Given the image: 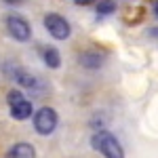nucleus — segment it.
Returning <instances> with one entry per match:
<instances>
[{"label": "nucleus", "mask_w": 158, "mask_h": 158, "mask_svg": "<svg viewBox=\"0 0 158 158\" xmlns=\"http://www.w3.org/2000/svg\"><path fill=\"white\" fill-rule=\"evenodd\" d=\"M91 146L106 158H124V150H122L120 141L110 131H95L91 137Z\"/></svg>", "instance_id": "f257e3e1"}, {"label": "nucleus", "mask_w": 158, "mask_h": 158, "mask_svg": "<svg viewBox=\"0 0 158 158\" xmlns=\"http://www.w3.org/2000/svg\"><path fill=\"white\" fill-rule=\"evenodd\" d=\"M6 101H9V108H11V116L15 120H25L34 114V108H32V101L25 97L21 91H9L6 95Z\"/></svg>", "instance_id": "f03ea898"}, {"label": "nucleus", "mask_w": 158, "mask_h": 158, "mask_svg": "<svg viewBox=\"0 0 158 158\" xmlns=\"http://www.w3.org/2000/svg\"><path fill=\"white\" fill-rule=\"evenodd\" d=\"M57 112L53 108H40L38 112H34V129L38 135H51L57 129Z\"/></svg>", "instance_id": "7ed1b4c3"}, {"label": "nucleus", "mask_w": 158, "mask_h": 158, "mask_svg": "<svg viewBox=\"0 0 158 158\" xmlns=\"http://www.w3.org/2000/svg\"><path fill=\"white\" fill-rule=\"evenodd\" d=\"M44 27H47V32H49L55 40H65V38H70V34H72L70 21H68L65 17L57 15V13L44 15Z\"/></svg>", "instance_id": "20e7f679"}, {"label": "nucleus", "mask_w": 158, "mask_h": 158, "mask_svg": "<svg viewBox=\"0 0 158 158\" xmlns=\"http://www.w3.org/2000/svg\"><path fill=\"white\" fill-rule=\"evenodd\" d=\"M6 30L19 42H25V40H30V36H32V25L21 15H9L6 17Z\"/></svg>", "instance_id": "39448f33"}, {"label": "nucleus", "mask_w": 158, "mask_h": 158, "mask_svg": "<svg viewBox=\"0 0 158 158\" xmlns=\"http://www.w3.org/2000/svg\"><path fill=\"white\" fill-rule=\"evenodd\" d=\"M11 80H17L21 86L30 89V91H36V93H40V91L44 89V85L40 82V78H38V76L25 72V70H21V68H15V72L11 74Z\"/></svg>", "instance_id": "423d86ee"}, {"label": "nucleus", "mask_w": 158, "mask_h": 158, "mask_svg": "<svg viewBox=\"0 0 158 158\" xmlns=\"http://www.w3.org/2000/svg\"><path fill=\"white\" fill-rule=\"evenodd\" d=\"M4 158H36V150H34L32 143H27V141H19V143H15L6 152Z\"/></svg>", "instance_id": "0eeeda50"}, {"label": "nucleus", "mask_w": 158, "mask_h": 158, "mask_svg": "<svg viewBox=\"0 0 158 158\" xmlns=\"http://www.w3.org/2000/svg\"><path fill=\"white\" fill-rule=\"evenodd\" d=\"M78 59H80V65L95 70V68H101V63H103V55H99L97 51H86V53H82Z\"/></svg>", "instance_id": "6e6552de"}, {"label": "nucleus", "mask_w": 158, "mask_h": 158, "mask_svg": "<svg viewBox=\"0 0 158 158\" xmlns=\"http://www.w3.org/2000/svg\"><path fill=\"white\" fill-rule=\"evenodd\" d=\"M44 63H47V68L51 70H57L61 65V55L57 49H47L44 51Z\"/></svg>", "instance_id": "1a4fd4ad"}, {"label": "nucleus", "mask_w": 158, "mask_h": 158, "mask_svg": "<svg viewBox=\"0 0 158 158\" xmlns=\"http://www.w3.org/2000/svg\"><path fill=\"white\" fill-rule=\"evenodd\" d=\"M114 11H116V2L114 0H101L97 4V13H101V15H110Z\"/></svg>", "instance_id": "9d476101"}, {"label": "nucleus", "mask_w": 158, "mask_h": 158, "mask_svg": "<svg viewBox=\"0 0 158 158\" xmlns=\"http://www.w3.org/2000/svg\"><path fill=\"white\" fill-rule=\"evenodd\" d=\"M4 2H6V4H13V6H15V4H21V2H25V0H4Z\"/></svg>", "instance_id": "9b49d317"}, {"label": "nucleus", "mask_w": 158, "mask_h": 158, "mask_svg": "<svg viewBox=\"0 0 158 158\" xmlns=\"http://www.w3.org/2000/svg\"><path fill=\"white\" fill-rule=\"evenodd\" d=\"M76 4H86V2H91V0H74Z\"/></svg>", "instance_id": "f8f14e48"}, {"label": "nucleus", "mask_w": 158, "mask_h": 158, "mask_svg": "<svg viewBox=\"0 0 158 158\" xmlns=\"http://www.w3.org/2000/svg\"><path fill=\"white\" fill-rule=\"evenodd\" d=\"M154 15L158 17V0H156V4H154Z\"/></svg>", "instance_id": "ddd939ff"}]
</instances>
